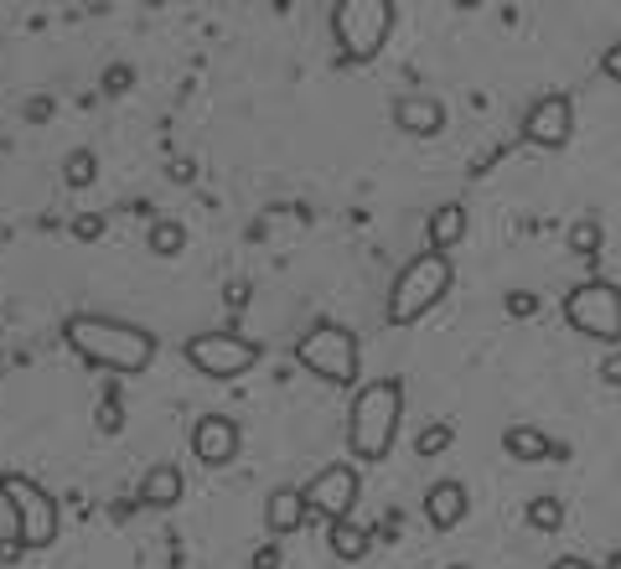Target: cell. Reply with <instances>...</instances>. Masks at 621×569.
<instances>
[{"instance_id": "1", "label": "cell", "mask_w": 621, "mask_h": 569, "mask_svg": "<svg viewBox=\"0 0 621 569\" xmlns=\"http://www.w3.org/2000/svg\"><path fill=\"white\" fill-rule=\"evenodd\" d=\"M63 337L78 358H88L94 368H109V373H146L156 362V337L140 332V326H129V321L67 317Z\"/></svg>"}, {"instance_id": "28", "label": "cell", "mask_w": 621, "mask_h": 569, "mask_svg": "<svg viewBox=\"0 0 621 569\" xmlns=\"http://www.w3.org/2000/svg\"><path fill=\"white\" fill-rule=\"evenodd\" d=\"M600 67H606V78H617V84H621V42L606 47V58H600Z\"/></svg>"}, {"instance_id": "21", "label": "cell", "mask_w": 621, "mask_h": 569, "mask_svg": "<svg viewBox=\"0 0 621 569\" xmlns=\"http://www.w3.org/2000/svg\"><path fill=\"white\" fill-rule=\"evenodd\" d=\"M94 176H99V156H94V150H73L63 166V182L67 187H88Z\"/></svg>"}, {"instance_id": "2", "label": "cell", "mask_w": 621, "mask_h": 569, "mask_svg": "<svg viewBox=\"0 0 621 569\" xmlns=\"http://www.w3.org/2000/svg\"><path fill=\"white\" fill-rule=\"evenodd\" d=\"M399 415H405V388L399 379H373L358 388V399L347 409V445L358 461H384L399 435Z\"/></svg>"}, {"instance_id": "25", "label": "cell", "mask_w": 621, "mask_h": 569, "mask_svg": "<svg viewBox=\"0 0 621 569\" xmlns=\"http://www.w3.org/2000/svg\"><path fill=\"white\" fill-rule=\"evenodd\" d=\"M129 84H135V73H129L125 63H120V67H109V73H104V94H125Z\"/></svg>"}, {"instance_id": "8", "label": "cell", "mask_w": 621, "mask_h": 569, "mask_svg": "<svg viewBox=\"0 0 621 569\" xmlns=\"http://www.w3.org/2000/svg\"><path fill=\"white\" fill-rule=\"evenodd\" d=\"M187 358L208 379H238V373H249L259 362V347L249 337H238V332H202V337L187 342Z\"/></svg>"}, {"instance_id": "11", "label": "cell", "mask_w": 621, "mask_h": 569, "mask_svg": "<svg viewBox=\"0 0 621 569\" xmlns=\"http://www.w3.org/2000/svg\"><path fill=\"white\" fill-rule=\"evenodd\" d=\"M192 450L202 466H228L238 456V424L228 415H202L192 430Z\"/></svg>"}, {"instance_id": "24", "label": "cell", "mask_w": 621, "mask_h": 569, "mask_svg": "<svg viewBox=\"0 0 621 569\" xmlns=\"http://www.w3.org/2000/svg\"><path fill=\"white\" fill-rule=\"evenodd\" d=\"M73 238H84V244L104 238V218H99V212H84V218H73Z\"/></svg>"}, {"instance_id": "31", "label": "cell", "mask_w": 621, "mask_h": 569, "mask_svg": "<svg viewBox=\"0 0 621 569\" xmlns=\"http://www.w3.org/2000/svg\"><path fill=\"white\" fill-rule=\"evenodd\" d=\"M555 569H596V565H585V559H559Z\"/></svg>"}, {"instance_id": "17", "label": "cell", "mask_w": 621, "mask_h": 569, "mask_svg": "<svg viewBox=\"0 0 621 569\" xmlns=\"http://www.w3.org/2000/svg\"><path fill=\"white\" fill-rule=\"evenodd\" d=\"M502 450H508L513 461H549V456H555V441H549L544 430H534V424H513V430L502 435Z\"/></svg>"}, {"instance_id": "16", "label": "cell", "mask_w": 621, "mask_h": 569, "mask_svg": "<svg viewBox=\"0 0 621 569\" xmlns=\"http://www.w3.org/2000/svg\"><path fill=\"white\" fill-rule=\"evenodd\" d=\"M461 238H467V208H461V202H446V208L430 212V249L450 253Z\"/></svg>"}, {"instance_id": "7", "label": "cell", "mask_w": 621, "mask_h": 569, "mask_svg": "<svg viewBox=\"0 0 621 569\" xmlns=\"http://www.w3.org/2000/svg\"><path fill=\"white\" fill-rule=\"evenodd\" d=\"M564 317L580 337L596 342H621V285L611 280H585L564 296Z\"/></svg>"}, {"instance_id": "18", "label": "cell", "mask_w": 621, "mask_h": 569, "mask_svg": "<svg viewBox=\"0 0 621 569\" xmlns=\"http://www.w3.org/2000/svg\"><path fill=\"white\" fill-rule=\"evenodd\" d=\"M332 554L347 559V565H358L368 554V533L358 523H332Z\"/></svg>"}, {"instance_id": "6", "label": "cell", "mask_w": 621, "mask_h": 569, "mask_svg": "<svg viewBox=\"0 0 621 569\" xmlns=\"http://www.w3.org/2000/svg\"><path fill=\"white\" fill-rule=\"evenodd\" d=\"M296 358L306 373H316V379H326V383L358 379V337H352L347 326H337V321L311 326V332L296 342Z\"/></svg>"}, {"instance_id": "13", "label": "cell", "mask_w": 621, "mask_h": 569, "mask_svg": "<svg viewBox=\"0 0 621 569\" xmlns=\"http://www.w3.org/2000/svg\"><path fill=\"white\" fill-rule=\"evenodd\" d=\"M306 518H311V507H306V492H300V486H280V492H270V503H264V523L275 528V533H296Z\"/></svg>"}, {"instance_id": "26", "label": "cell", "mask_w": 621, "mask_h": 569, "mask_svg": "<svg viewBox=\"0 0 621 569\" xmlns=\"http://www.w3.org/2000/svg\"><path fill=\"white\" fill-rule=\"evenodd\" d=\"M534 311H538V296H529V290L508 296V317H534Z\"/></svg>"}, {"instance_id": "3", "label": "cell", "mask_w": 621, "mask_h": 569, "mask_svg": "<svg viewBox=\"0 0 621 569\" xmlns=\"http://www.w3.org/2000/svg\"><path fill=\"white\" fill-rule=\"evenodd\" d=\"M450 290V259L446 253L425 249L420 259H409L405 274L394 280V290H388V321L394 326H414L420 317H430Z\"/></svg>"}, {"instance_id": "9", "label": "cell", "mask_w": 621, "mask_h": 569, "mask_svg": "<svg viewBox=\"0 0 621 569\" xmlns=\"http://www.w3.org/2000/svg\"><path fill=\"white\" fill-rule=\"evenodd\" d=\"M358 482H363V477H358L352 466L337 461V466H326V471H316L311 486H300V492H306V507H311V512L343 523L347 512H352V503H358Z\"/></svg>"}, {"instance_id": "20", "label": "cell", "mask_w": 621, "mask_h": 569, "mask_svg": "<svg viewBox=\"0 0 621 569\" xmlns=\"http://www.w3.org/2000/svg\"><path fill=\"white\" fill-rule=\"evenodd\" d=\"M523 518H529V528H538V533H555V528L564 523V507H559V497H534Z\"/></svg>"}, {"instance_id": "23", "label": "cell", "mask_w": 621, "mask_h": 569, "mask_svg": "<svg viewBox=\"0 0 621 569\" xmlns=\"http://www.w3.org/2000/svg\"><path fill=\"white\" fill-rule=\"evenodd\" d=\"M414 445H420V456H440V450L450 445V424H425Z\"/></svg>"}, {"instance_id": "30", "label": "cell", "mask_w": 621, "mask_h": 569, "mask_svg": "<svg viewBox=\"0 0 621 569\" xmlns=\"http://www.w3.org/2000/svg\"><path fill=\"white\" fill-rule=\"evenodd\" d=\"M254 569H280V548H259V554H254Z\"/></svg>"}, {"instance_id": "22", "label": "cell", "mask_w": 621, "mask_h": 569, "mask_svg": "<svg viewBox=\"0 0 621 569\" xmlns=\"http://www.w3.org/2000/svg\"><path fill=\"white\" fill-rule=\"evenodd\" d=\"M600 238H606V233H600L596 218H580L575 228H570V249L585 253V259H596V253H600Z\"/></svg>"}, {"instance_id": "19", "label": "cell", "mask_w": 621, "mask_h": 569, "mask_svg": "<svg viewBox=\"0 0 621 569\" xmlns=\"http://www.w3.org/2000/svg\"><path fill=\"white\" fill-rule=\"evenodd\" d=\"M150 249L161 253V259L182 253V249H187V228H182V223H172V218H161V223L150 228Z\"/></svg>"}, {"instance_id": "29", "label": "cell", "mask_w": 621, "mask_h": 569, "mask_svg": "<svg viewBox=\"0 0 621 569\" xmlns=\"http://www.w3.org/2000/svg\"><path fill=\"white\" fill-rule=\"evenodd\" d=\"M47 114H52V99H32V104H26V120H32V125H42Z\"/></svg>"}, {"instance_id": "32", "label": "cell", "mask_w": 621, "mask_h": 569, "mask_svg": "<svg viewBox=\"0 0 621 569\" xmlns=\"http://www.w3.org/2000/svg\"><path fill=\"white\" fill-rule=\"evenodd\" d=\"M456 569H461V565H456Z\"/></svg>"}, {"instance_id": "12", "label": "cell", "mask_w": 621, "mask_h": 569, "mask_svg": "<svg viewBox=\"0 0 621 569\" xmlns=\"http://www.w3.org/2000/svg\"><path fill=\"white\" fill-rule=\"evenodd\" d=\"M394 125L405 129V135H435V129L446 125V109L435 104V99H425V94H409V99L394 104Z\"/></svg>"}, {"instance_id": "14", "label": "cell", "mask_w": 621, "mask_h": 569, "mask_svg": "<svg viewBox=\"0 0 621 569\" xmlns=\"http://www.w3.org/2000/svg\"><path fill=\"white\" fill-rule=\"evenodd\" d=\"M425 518L435 528H456L467 518V486L461 482H435L425 492Z\"/></svg>"}, {"instance_id": "4", "label": "cell", "mask_w": 621, "mask_h": 569, "mask_svg": "<svg viewBox=\"0 0 621 569\" xmlns=\"http://www.w3.org/2000/svg\"><path fill=\"white\" fill-rule=\"evenodd\" d=\"M332 26H337V42L352 63H373L394 32V5L388 0H337Z\"/></svg>"}, {"instance_id": "15", "label": "cell", "mask_w": 621, "mask_h": 569, "mask_svg": "<svg viewBox=\"0 0 621 569\" xmlns=\"http://www.w3.org/2000/svg\"><path fill=\"white\" fill-rule=\"evenodd\" d=\"M182 492H187V482H182V471L176 466H150L146 482H140V503L146 507H176L182 503Z\"/></svg>"}, {"instance_id": "5", "label": "cell", "mask_w": 621, "mask_h": 569, "mask_svg": "<svg viewBox=\"0 0 621 569\" xmlns=\"http://www.w3.org/2000/svg\"><path fill=\"white\" fill-rule=\"evenodd\" d=\"M0 497L16 512V539H22V548H47L58 539V503H52L47 486H37L32 477H22V471H5V477H0Z\"/></svg>"}, {"instance_id": "27", "label": "cell", "mask_w": 621, "mask_h": 569, "mask_svg": "<svg viewBox=\"0 0 621 569\" xmlns=\"http://www.w3.org/2000/svg\"><path fill=\"white\" fill-rule=\"evenodd\" d=\"M600 383H611V388H621V347L611 352V358L600 362Z\"/></svg>"}, {"instance_id": "10", "label": "cell", "mask_w": 621, "mask_h": 569, "mask_svg": "<svg viewBox=\"0 0 621 569\" xmlns=\"http://www.w3.org/2000/svg\"><path fill=\"white\" fill-rule=\"evenodd\" d=\"M523 135L544 150H559L570 140V99L564 94H549V99H538L529 109V120H523Z\"/></svg>"}]
</instances>
